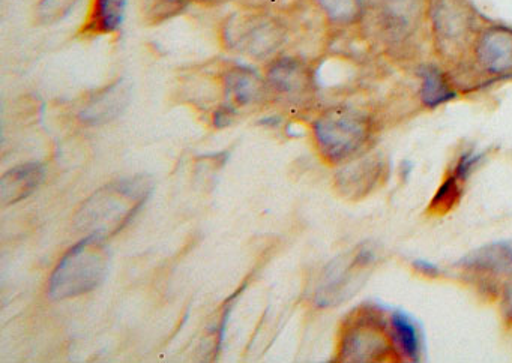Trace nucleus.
I'll list each match as a JSON object with an SVG mask.
<instances>
[{"label":"nucleus","instance_id":"18","mask_svg":"<svg viewBox=\"0 0 512 363\" xmlns=\"http://www.w3.org/2000/svg\"><path fill=\"white\" fill-rule=\"evenodd\" d=\"M320 14L335 27H350L364 21L365 0H314Z\"/></svg>","mask_w":512,"mask_h":363},{"label":"nucleus","instance_id":"16","mask_svg":"<svg viewBox=\"0 0 512 363\" xmlns=\"http://www.w3.org/2000/svg\"><path fill=\"white\" fill-rule=\"evenodd\" d=\"M419 74H421L419 95H421L425 107H439V105L446 104L457 95L445 72L437 66H424Z\"/></svg>","mask_w":512,"mask_h":363},{"label":"nucleus","instance_id":"1","mask_svg":"<svg viewBox=\"0 0 512 363\" xmlns=\"http://www.w3.org/2000/svg\"><path fill=\"white\" fill-rule=\"evenodd\" d=\"M109 261L106 237L88 234L59 261L50 278V296L53 299H70L95 290L106 279Z\"/></svg>","mask_w":512,"mask_h":363},{"label":"nucleus","instance_id":"17","mask_svg":"<svg viewBox=\"0 0 512 363\" xmlns=\"http://www.w3.org/2000/svg\"><path fill=\"white\" fill-rule=\"evenodd\" d=\"M383 164L379 158L364 159L353 167L341 171L338 180H340L341 189L350 194L370 191L371 186L382 176Z\"/></svg>","mask_w":512,"mask_h":363},{"label":"nucleus","instance_id":"4","mask_svg":"<svg viewBox=\"0 0 512 363\" xmlns=\"http://www.w3.org/2000/svg\"><path fill=\"white\" fill-rule=\"evenodd\" d=\"M151 191L146 179L119 180L107 188L95 192L79 212V225L89 234L106 237L110 231H118L133 216Z\"/></svg>","mask_w":512,"mask_h":363},{"label":"nucleus","instance_id":"7","mask_svg":"<svg viewBox=\"0 0 512 363\" xmlns=\"http://www.w3.org/2000/svg\"><path fill=\"white\" fill-rule=\"evenodd\" d=\"M475 62L491 75L512 71V29L505 24H482L472 45Z\"/></svg>","mask_w":512,"mask_h":363},{"label":"nucleus","instance_id":"13","mask_svg":"<svg viewBox=\"0 0 512 363\" xmlns=\"http://www.w3.org/2000/svg\"><path fill=\"white\" fill-rule=\"evenodd\" d=\"M44 180V168L40 164H26L13 168L0 179V201L16 204L29 197Z\"/></svg>","mask_w":512,"mask_h":363},{"label":"nucleus","instance_id":"8","mask_svg":"<svg viewBox=\"0 0 512 363\" xmlns=\"http://www.w3.org/2000/svg\"><path fill=\"white\" fill-rule=\"evenodd\" d=\"M266 83L275 95L287 99H302L313 89V71L298 57H277L269 63Z\"/></svg>","mask_w":512,"mask_h":363},{"label":"nucleus","instance_id":"24","mask_svg":"<svg viewBox=\"0 0 512 363\" xmlns=\"http://www.w3.org/2000/svg\"><path fill=\"white\" fill-rule=\"evenodd\" d=\"M413 267L425 276H437L440 272V269L436 264L427 260H415L413 261Z\"/></svg>","mask_w":512,"mask_h":363},{"label":"nucleus","instance_id":"25","mask_svg":"<svg viewBox=\"0 0 512 363\" xmlns=\"http://www.w3.org/2000/svg\"><path fill=\"white\" fill-rule=\"evenodd\" d=\"M503 311H505L509 321H512V282L506 288L505 297H503Z\"/></svg>","mask_w":512,"mask_h":363},{"label":"nucleus","instance_id":"3","mask_svg":"<svg viewBox=\"0 0 512 363\" xmlns=\"http://www.w3.org/2000/svg\"><path fill=\"white\" fill-rule=\"evenodd\" d=\"M427 24L436 53L449 62L472 50L482 27L481 15L470 0H428Z\"/></svg>","mask_w":512,"mask_h":363},{"label":"nucleus","instance_id":"23","mask_svg":"<svg viewBox=\"0 0 512 363\" xmlns=\"http://www.w3.org/2000/svg\"><path fill=\"white\" fill-rule=\"evenodd\" d=\"M481 158V153L476 152H467L461 155L460 161H458L457 167L454 170L455 176L460 180H466L470 173H472L473 168L481 161Z\"/></svg>","mask_w":512,"mask_h":363},{"label":"nucleus","instance_id":"26","mask_svg":"<svg viewBox=\"0 0 512 363\" xmlns=\"http://www.w3.org/2000/svg\"><path fill=\"white\" fill-rule=\"evenodd\" d=\"M191 3H199V5H211V3H218L221 0H190Z\"/></svg>","mask_w":512,"mask_h":363},{"label":"nucleus","instance_id":"14","mask_svg":"<svg viewBox=\"0 0 512 363\" xmlns=\"http://www.w3.org/2000/svg\"><path fill=\"white\" fill-rule=\"evenodd\" d=\"M461 264L475 272L493 273V275L512 273V240L482 246L470 252Z\"/></svg>","mask_w":512,"mask_h":363},{"label":"nucleus","instance_id":"9","mask_svg":"<svg viewBox=\"0 0 512 363\" xmlns=\"http://www.w3.org/2000/svg\"><path fill=\"white\" fill-rule=\"evenodd\" d=\"M386 339L379 327L364 318H356L341 336L340 357L349 362L377 360L385 354Z\"/></svg>","mask_w":512,"mask_h":363},{"label":"nucleus","instance_id":"10","mask_svg":"<svg viewBox=\"0 0 512 363\" xmlns=\"http://www.w3.org/2000/svg\"><path fill=\"white\" fill-rule=\"evenodd\" d=\"M374 252L371 248H362L356 252L355 257L343 263H334L325 273V282L317 291V303L322 306H331L341 302L347 291L355 282L356 273H361L373 264Z\"/></svg>","mask_w":512,"mask_h":363},{"label":"nucleus","instance_id":"11","mask_svg":"<svg viewBox=\"0 0 512 363\" xmlns=\"http://www.w3.org/2000/svg\"><path fill=\"white\" fill-rule=\"evenodd\" d=\"M224 95L232 107H248L265 98L269 87L256 69L232 65L223 74Z\"/></svg>","mask_w":512,"mask_h":363},{"label":"nucleus","instance_id":"21","mask_svg":"<svg viewBox=\"0 0 512 363\" xmlns=\"http://www.w3.org/2000/svg\"><path fill=\"white\" fill-rule=\"evenodd\" d=\"M461 182L463 180L458 179L452 173V176H449L442 183V186L437 189L436 195L431 200L430 212L436 213V215H443V213L449 212L460 200Z\"/></svg>","mask_w":512,"mask_h":363},{"label":"nucleus","instance_id":"20","mask_svg":"<svg viewBox=\"0 0 512 363\" xmlns=\"http://www.w3.org/2000/svg\"><path fill=\"white\" fill-rule=\"evenodd\" d=\"M188 3L190 0H142L143 17L151 24L163 23L181 14Z\"/></svg>","mask_w":512,"mask_h":363},{"label":"nucleus","instance_id":"22","mask_svg":"<svg viewBox=\"0 0 512 363\" xmlns=\"http://www.w3.org/2000/svg\"><path fill=\"white\" fill-rule=\"evenodd\" d=\"M79 0H40L37 6L38 20L43 24H55L67 17Z\"/></svg>","mask_w":512,"mask_h":363},{"label":"nucleus","instance_id":"2","mask_svg":"<svg viewBox=\"0 0 512 363\" xmlns=\"http://www.w3.org/2000/svg\"><path fill=\"white\" fill-rule=\"evenodd\" d=\"M289 30L284 21L265 8L242 9L224 20L221 38L227 50L254 60L277 54L286 44Z\"/></svg>","mask_w":512,"mask_h":363},{"label":"nucleus","instance_id":"19","mask_svg":"<svg viewBox=\"0 0 512 363\" xmlns=\"http://www.w3.org/2000/svg\"><path fill=\"white\" fill-rule=\"evenodd\" d=\"M392 333H394L395 344L400 348L401 353L410 360H419L421 356V339L416 329V324L410 320L409 315L401 311H394L391 314Z\"/></svg>","mask_w":512,"mask_h":363},{"label":"nucleus","instance_id":"6","mask_svg":"<svg viewBox=\"0 0 512 363\" xmlns=\"http://www.w3.org/2000/svg\"><path fill=\"white\" fill-rule=\"evenodd\" d=\"M428 0H365L364 20L389 44L409 41L427 24Z\"/></svg>","mask_w":512,"mask_h":363},{"label":"nucleus","instance_id":"5","mask_svg":"<svg viewBox=\"0 0 512 363\" xmlns=\"http://www.w3.org/2000/svg\"><path fill=\"white\" fill-rule=\"evenodd\" d=\"M314 138L329 162H341L358 153L367 143V119L347 107H334L314 122Z\"/></svg>","mask_w":512,"mask_h":363},{"label":"nucleus","instance_id":"15","mask_svg":"<svg viewBox=\"0 0 512 363\" xmlns=\"http://www.w3.org/2000/svg\"><path fill=\"white\" fill-rule=\"evenodd\" d=\"M128 98H130V93H128L127 84L119 80L118 83L112 84L94 96L80 117L86 123L107 122L124 110L125 105L128 104Z\"/></svg>","mask_w":512,"mask_h":363},{"label":"nucleus","instance_id":"27","mask_svg":"<svg viewBox=\"0 0 512 363\" xmlns=\"http://www.w3.org/2000/svg\"><path fill=\"white\" fill-rule=\"evenodd\" d=\"M260 2L266 3V5H281V3L289 2V0H260Z\"/></svg>","mask_w":512,"mask_h":363},{"label":"nucleus","instance_id":"12","mask_svg":"<svg viewBox=\"0 0 512 363\" xmlns=\"http://www.w3.org/2000/svg\"><path fill=\"white\" fill-rule=\"evenodd\" d=\"M128 0H91L82 35L106 36L119 32L127 15Z\"/></svg>","mask_w":512,"mask_h":363}]
</instances>
